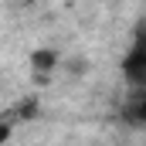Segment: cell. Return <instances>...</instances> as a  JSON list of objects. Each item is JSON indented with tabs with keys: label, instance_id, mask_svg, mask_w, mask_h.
Listing matches in <instances>:
<instances>
[{
	"label": "cell",
	"instance_id": "cell-2",
	"mask_svg": "<svg viewBox=\"0 0 146 146\" xmlns=\"http://www.w3.org/2000/svg\"><path fill=\"white\" fill-rule=\"evenodd\" d=\"M58 65H61V54L54 48H34L31 51V72L34 75H51Z\"/></svg>",
	"mask_w": 146,
	"mask_h": 146
},
{
	"label": "cell",
	"instance_id": "cell-4",
	"mask_svg": "<svg viewBox=\"0 0 146 146\" xmlns=\"http://www.w3.org/2000/svg\"><path fill=\"white\" fill-rule=\"evenodd\" d=\"M10 139V122H0V146H7Z\"/></svg>",
	"mask_w": 146,
	"mask_h": 146
},
{
	"label": "cell",
	"instance_id": "cell-3",
	"mask_svg": "<svg viewBox=\"0 0 146 146\" xmlns=\"http://www.w3.org/2000/svg\"><path fill=\"white\" fill-rule=\"evenodd\" d=\"M126 119H129V122H136V126H146V88H143V95L126 109Z\"/></svg>",
	"mask_w": 146,
	"mask_h": 146
},
{
	"label": "cell",
	"instance_id": "cell-1",
	"mask_svg": "<svg viewBox=\"0 0 146 146\" xmlns=\"http://www.w3.org/2000/svg\"><path fill=\"white\" fill-rule=\"evenodd\" d=\"M119 72L133 88H146V27H136V34L119 61Z\"/></svg>",
	"mask_w": 146,
	"mask_h": 146
}]
</instances>
